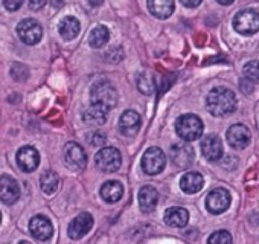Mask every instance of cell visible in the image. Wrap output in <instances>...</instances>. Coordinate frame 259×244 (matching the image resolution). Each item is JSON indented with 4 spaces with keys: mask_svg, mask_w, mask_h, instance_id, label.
<instances>
[{
    "mask_svg": "<svg viewBox=\"0 0 259 244\" xmlns=\"http://www.w3.org/2000/svg\"><path fill=\"white\" fill-rule=\"evenodd\" d=\"M236 104H238V99H236L235 92L223 86L213 87L209 92L207 99H206L207 110L213 116L232 114L236 110Z\"/></svg>",
    "mask_w": 259,
    "mask_h": 244,
    "instance_id": "cell-1",
    "label": "cell"
},
{
    "mask_svg": "<svg viewBox=\"0 0 259 244\" xmlns=\"http://www.w3.org/2000/svg\"><path fill=\"white\" fill-rule=\"evenodd\" d=\"M204 130V126L201 119L197 114H182L176 120V133L179 138H182L185 142H194L201 138Z\"/></svg>",
    "mask_w": 259,
    "mask_h": 244,
    "instance_id": "cell-2",
    "label": "cell"
},
{
    "mask_svg": "<svg viewBox=\"0 0 259 244\" xmlns=\"http://www.w3.org/2000/svg\"><path fill=\"white\" fill-rule=\"evenodd\" d=\"M90 99H92V104L99 105L105 110H110L117 104V92L110 83L99 81L92 87Z\"/></svg>",
    "mask_w": 259,
    "mask_h": 244,
    "instance_id": "cell-3",
    "label": "cell"
},
{
    "mask_svg": "<svg viewBox=\"0 0 259 244\" xmlns=\"http://www.w3.org/2000/svg\"><path fill=\"white\" fill-rule=\"evenodd\" d=\"M233 29L241 35H253L259 31V11L242 10L233 17Z\"/></svg>",
    "mask_w": 259,
    "mask_h": 244,
    "instance_id": "cell-4",
    "label": "cell"
},
{
    "mask_svg": "<svg viewBox=\"0 0 259 244\" xmlns=\"http://www.w3.org/2000/svg\"><path fill=\"white\" fill-rule=\"evenodd\" d=\"M95 164L104 173H116L122 165L120 151L114 147H104L96 153Z\"/></svg>",
    "mask_w": 259,
    "mask_h": 244,
    "instance_id": "cell-5",
    "label": "cell"
},
{
    "mask_svg": "<svg viewBox=\"0 0 259 244\" xmlns=\"http://www.w3.org/2000/svg\"><path fill=\"white\" fill-rule=\"evenodd\" d=\"M142 170L150 174V176H156L159 173H162L166 167V156L165 153L159 148V147H151L145 151V154L142 156Z\"/></svg>",
    "mask_w": 259,
    "mask_h": 244,
    "instance_id": "cell-6",
    "label": "cell"
},
{
    "mask_svg": "<svg viewBox=\"0 0 259 244\" xmlns=\"http://www.w3.org/2000/svg\"><path fill=\"white\" fill-rule=\"evenodd\" d=\"M63 159L67 168L73 171H79L87 165V154L79 144L69 142L63 148Z\"/></svg>",
    "mask_w": 259,
    "mask_h": 244,
    "instance_id": "cell-7",
    "label": "cell"
},
{
    "mask_svg": "<svg viewBox=\"0 0 259 244\" xmlns=\"http://www.w3.org/2000/svg\"><path fill=\"white\" fill-rule=\"evenodd\" d=\"M17 35L26 45H37L43 37V28L35 19H25L17 25Z\"/></svg>",
    "mask_w": 259,
    "mask_h": 244,
    "instance_id": "cell-8",
    "label": "cell"
},
{
    "mask_svg": "<svg viewBox=\"0 0 259 244\" xmlns=\"http://www.w3.org/2000/svg\"><path fill=\"white\" fill-rule=\"evenodd\" d=\"M232 197L230 192L224 188H215L212 189L207 197H206V208L210 214H223L224 211H227V208L230 206Z\"/></svg>",
    "mask_w": 259,
    "mask_h": 244,
    "instance_id": "cell-9",
    "label": "cell"
},
{
    "mask_svg": "<svg viewBox=\"0 0 259 244\" xmlns=\"http://www.w3.org/2000/svg\"><path fill=\"white\" fill-rule=\"evenodd\" d=\"M227 144L235 150H244L251 141L250 130L242 124H233L227 130Z\"/></svg>",
    "mask_w": 259,
    "mask_h": 244,
    "instance_id": "cell-10",
    "label": "cell"
},
{
    "mask_svg": "<svg viewBox=\"0 0 259 244\" xmlns=\"http://www.w3.org/2000/svg\"><path fill=\"white\" fill-rule=\"evenodd\" d=\"M29 232L38 241H49L54 235V227L48 217L35 215L29 221Z\"/></svg>",
    "mask_w": 259,
    "mask_h": 244,
    "instance_id": "cell-11",
    "label": "cell"
},
{
    "mask_svg": "<svg viewBox=\"0 0 259 244\" xmlns=\"http://www.w3.org/2000/svg\"><path fill=\"white\" fill-rule=\"evenodd\" d=\"M142 126V117L135 110H126L119 119V130L123 136H136Z\"/></svg>",
    "mask_w": 259,
    "mask_h": 244,
    "instance_id": "cell-12",
    "label": "cell"
},
{
    "mask_svg": "<svg viewBox=\"0 0 259 244\" xmlns=\"http://www.w3.org/2000/svg\"><path fill=\"white\" fill-rule=\"evenodd\" d=\"M17 165L22 171L32 173L40 165V153L34 147H22L16 156Z\"/></svg>",
    "mask_w": 259,
    "mask_h": 244,
    "instance_id": "cell-13",
    "label": "cell"
},
{
    "mask_svg": "<svg viewBox=\"0 0 259 244\" xmlns=\"http://www.w3.org/2000/svg\"><path fill=\"white\" fill-rule=\"evenodd\" d=\"M92 226H93V217L89 212H82L70 221L67 233L72 239H81L90 232Z\"/></svg>",
    "mask_w": 259,
    "mask_h": 244,
    "instance_id": "cell-14",
    "label": "cell"
},
{
    "mask_svg": "<svg viewBox=\"0 0 259 244\" xmlns=\"http://www.w3.org/2000/svg\"><path fill=\"white\" fill-rule=\"evenodd\" d=\"M20 197V186L11 176H0V200L7 205H13Z\"/></svg>",
    "mask_w": 259,
    "mask_h": 244,
    "instance_id": "cell-15",
    "label": "cell"
},
{
    "mask_svg": "<svg viewBox=\"0 0 259 244\" xmlns=\"http://www.w3.org/2000/svg\"><path fill=\"white\" fill-rule=\"evenodd\" d=\"M201 153L209 162H217L223 156V144L217 135H207L201 141Z\"/></svg>",
    "mask_w": 259,
    "mask_h": 244,
    "instance_id": "cell-16",
    "label": "cell"
},
{
    "mask_svg": "<svg viewBox=\"0 0 259 244\" xmlns=\"http://www.w3.org/2000/svg\"><path fill=\"white\" fill-rule=\"evenodd\" d=\"M139 200V208L142 209V212H151L154 211V208L159 203V192L154 186H142L138 195Z\"/></svg>",
    "mask_w": 259,
    "mask_h": 244,
    "instance_id": "cell-17",
    "label": "cell"
},
{
    "mask_svg": "<svg viewBox=\"0 0 259 244\" xmlns=\"http://www.w3.org/2000/svg\"><path fill=\"white\" fill-rule=\"evenodd\" d=\"M171 157L177 167L186 168L194 160V150L186 144H176L174 147H171Z\"/></svg>",
    "mask_w": 259,
    "mask_h": 244,
    "instance_id": "cell-18",
    "label": "cell"
},
{
    "mask_svg": "<svg viewBox=\"0 0 259 244\" xmlns=\"http://www.w3.org/2000/svg\"><path fill=\"white\" fill-rule=\"evenodd\" d=\"M203 186H204V179L200 173L189 171L185 173L183 177L180 179V188L186 194H197L203 189Z\"/></svg>",
    "mask_w": 259,
    "mask_h": 244,
    "instance_id": "cell-19",
    "label": "cell"
},
{
    "mask_svg": "<svg viewBox=\"0 0 259 244\" xmlns=\"http://www.w3.org/2000/svg\"><path fill=\"white\" fill-rule=\"evenodd\" d=\"M101 197L107 203H117L123 197V185L117 180H108L101 186Z\"/></svg>",
    "mask_w": 259,
    "mask_h": 244,
    "instance_id": "cell-20",
    "label": "cell"
},
{
    "mask_svg": "<svg viewBox=\"0 0 259 244\" xmlns=\"http://www.w3.org/2000/svg\"><path fill=\"white\" fill-rule=\"evenodd\" d=\"M163 218H165V223L171 227H185L189 220V212L185 208L172 206L166 209Z\"/></svg>",
    "mask_w": 259,
    "mask_h": 244,
    "instance_id": "cell-21",
    "label": "cell"
},
{
    "mask_svg": "<svg viewBox=\"0 0 259 244\" xmlns=\"http://www.w3.org/2000/svg\"><path fill=\"white\" fill-rule=\"evenodd\" d=\"M148 10L160 20L168 19L174 13V0H148Z\"/></svg>",
    "mask_w": 259,
    "mask_h": 244,
    "instance_id": "cell-22",
    "label": "cell"
},
{
    "mask_svg": "<svg viewBox=\"0 0 259 244\" xmlns=\"http://www.w3.org/2000/svg\"><path fill=\"white\" fill-rule=\"evenodd\" d=\"M58 31H60V35L64 40H73V38H76L79 35V31H81L79 20L72 17V16H67L60 22Z\"/></svg>",
    "mask_w": 259,
    "mask_h": 244,
    "instance_id": "cell-23",
    "label": "cell"
},
{
    "mask_svg": "<svg viewBox=\"0 0 259 244\" xmlns=\"http://www.w3.org/2000/svg\"><path fill=\"white\" fill-rule=\"evenodd\" d=\"M107 113H108V110H105V108H102L99 105L92 104V107H89L84 111L82 119H84V122H87V124L101 126V124H104L105 119H107Z\"/></svg>",
    "mask_w": 259,
    "mask_h": 244,
    "instance_id": "cell-24",
    "label": "cell"
},
{
    "mask_svg": "<svg viewBox=\"0 0 259 244\" xmlns=\"http://www.w3.org/2000/svg\"><path fill=\"white\" fill-rule=\"evenodd\" d=\"M108 38H110L108 28L104 26V25H99V26L92 29V32L89 35V45L92 48H95V49H99V48H102L108 42Z\"/></svg>",
    "mask_w": 259,
    "mask_h": 244,
    "instance_id": "cell-25",
    "label": "cell"
},
{
    "mask_svg": "<svg viewBox=\"0 0 259 244\" xmlns=\"http://www.w3.org/2000/svg\"><path fill=\"white\" fill-rule=\"evenodd\" d=\"M40 185H41V189L45 194L48 195H52L54 192H57L58 186H60V179H58V174L55 171H45L41 174V179H40Z\"/></svg>",
    "mask_w": 259,
    "mask_h": 244,
    "instance_id": "cell-26",
    "label": "cell"
},
{
    "mask_svg": "<svg viewBox=\"0 0 259 244\" xmlns=\"http://www.w3.org/2000/svg\"><path fill=\"white\" fill-rule=\"evenodd\" d=\"M138 87H139V90L142 92V93H145V95H150V93H153L154 92V78H153V75H150V73H141L139 76H138Z\"/></svg>",
    "mask_w": 259,
    "mask_h": 244,
    "instance_id": "cell-27",
    "label": "cell"
},
{
    "mask_svg": "<svg viewBox=\"0 0 259 244\" xmlns=\"http://www.w3.org/2000/svg\"><path fill=\"white\" fill-rule=\"evenodd\" d=\"M242 73L250 83H259V61H250L244 66Z\"/></svg>",
    "mask_w": 259,
    "mask_h": 244,
    "instance_id": "cell-28",
    "label": "cell"
},
{
    "mask_svg": "<svg viewBox=\"0 0 259 244\" xmlns=\"http://www.w3.org/2000/svg\"><path fill=\"white\" fill-rule=\"evenodd\" d=\"M207 242H210V244H229V242H232V235L227 230H217L207 238Z\"/></svg>",
    "mask_w": 259,
    "mask_h": 244,
    "instance_id": "cell-29",
    "label": "cell"
},
{
    "mask_svg": "<svg viewBox=\"0 0 259 244\" xmlns=\"http://www.w3.org/2000/svg\"><path fill=\"white\" fill-rule=\"evenodd\" d=\"M87 141H89V144H90L92 147H102V145L105 144L107 138H105V135L101 133V132H93V133H90V136H89Z\"/></svg>",
    "mask_w": 259,
    "mask_h": 244,
    "instance_id": "cell-30",
    "label": "cell"
},
{
    "mask_svg": "<svg viewBox=\"0 0 259 244\" xmlns=\"http://www.w3.org/2000/svg\"><path fill=\"white\" fill-rule=\"evenodd\" d=\"M4 5L8 11H17L23 5V0H4Z\"/></svg>",
    "mask_w": 259,
    "mask_h": 244,
    "instance_id": "cell-31",
    "label": "cell"
},
{
    "mask_svg": "<svg viewBox=\"0 0 259 244\" xmlns=\"http://www.w3.org/2000/svg\"><path fill=\"white\" fill-rule=\"evenodd\" d=\"M45 5H46V0H29V8L34 10V11L41 10Z\"/></svg>",
    "mask_w": 259,
    "mask_h": 244,
    "instance_id": "cell-32",
    "label": "cell"
},
{
    "mask_svg": "<svg viewBox=\"0 0 259 244\" xmlns=\"http://www.w3.org/2000/svg\"><path fill=\"white\" fill-rule=\"evenodd\" d=\"M180 2L186 7V8H195V7H198L203 0H180Z\"/></svg>",
    "mask_w": 259,
    "mask_h": 244,
    "instance_id": "cell-33",
    "label": "cell"
},
{
    "mask_svg": "<svg viewBox=\"0 0 259 244\" xmlns=\"http://www.w3.org/2000/svg\"><path fill=\"white\" fill-rule=\"evenodd\" d=\"M102 2H104V0H89V4H90L92 7H99Z\"/></svg>",
    "mask_w": 259,
    "mask_h": 244,
    "instance_id": "cell-34",
    "label": "cell"
},
{
    "mask_svg": "<svg viewBox=\"0 0 259 244\" xmlns=\"http://www.w3.org/2000/svg\"><path fill=\"white\" fill-rule=\"evenodd\" d=\"M217 2L220 5H230V4H233V0H217Z\"/></svg>",
    "mask_w": 259,
    "mask_h": 244,
    "instance_id": "cell-35",
    "label": "cell"
},
{
    "mask_svg": "<svg viewBox=\"0 0 259 244\" xmlns=\"http://www.w3.org/2000/svg\"><path fill=\"white\" fill-rule=\"evenodd\" d=\"M0 221H2V214H0Z\"/></svg>",
    "mask_w": 259,
    "mask_h": 244,
    "instance_id": "cell-36",
    "label": "cell"
}]
</instances>
